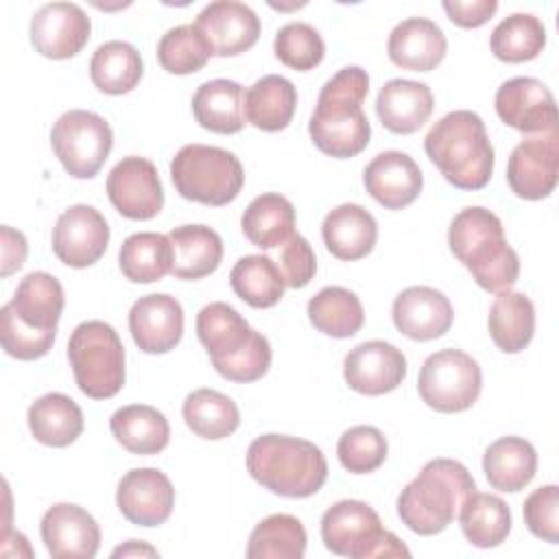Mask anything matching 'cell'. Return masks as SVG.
<instances>
[{
  "label": "cell",
  "mask_w": 559,
  "mask_h": 559,
  "mask_svg": "<svg viewBox=\"0 0 559 559\" xmlns=\"http://www.w3.org/2000/svg\"><path fill=\"white\" fill-rule=\"evenodd\" d=\"M369 92L367 70L345 66L319 92L317 107L308 122L314 146L336 159L362 153L371 138V124L362 111Z\"/></svg>",
  "instance_id": "1"
},
{
  "label": "cell",
  "mask_w": 559,
  "mask_h": 559,
  "mask_svg": "<svg viewBox=\"0 0 559 559\" xmlns=\"http://www.w3.org/2000/svg\"><path fill=\"white\" fill-rule=\"evenodd\" d=\"M63 304V286L55 275L28 273L0 310L2 349L17 360L46 356L55 343Z\"/></svg>",
  "instance_id": "2"
},
{
  "label": "cell",
  "mask_w": 559,
  "mask_h": 559,
  "mask_svg": "<svg viewBox=\"0 0 559 559\" xmlns=\"http://www.w3.org/2000/svg\"><path fill=\"white\" fill-rule=\"evenodd\" d=\"M448 245L487 293L511 290L518 282L520 258L507 242L502 221L493 212L480 205L461 210L450 223Z\"/></svg>",
  "instance_id": "3"
},
{
  "label": "cell",
  "mask_w": 559,
  "mask_h": 559,
  "mask_svg": "<svg viewBox=\"0 0 559 559\" xmlns=\"http://www.w3.org/2000/svg\"><path fill=\"white\" fill-rule=\"evenodd\" d=\"M428 159L459 190H480L493 173V146L485 122L469 109H456L437 120L424 138Z\"/></svg>",
  "instance_id": "4"
},
{
  "label": "cell",
  "mask_w": 559,
  "mask_h": 559,
  "mask_svg": "<svg viewBox=\"0 0 559 559\" xmlns=\"http://www.w3.org/2000/svg\"><path fill=\"white\" fill-rule=\"evenodd\" d=\"M476 491L467 467L454 459H432L400 491L397 515L417 535H437L456 518L461 504Z\"/></svg>",
  "instance_id": "5"
},
{
  "label": "cell",
  "mask_w": 559,
  "mask_h": 559,
  "mask_svg": "<svg viewBox=\"0 0 559 559\" xmlns=\"http://www.w3.org/2000/svg\"><path fill=\"white\" fill-rule=\"evenodd\" d=\"M247 469L255 483L282 498L314 496L328 480L323 452L306 439L262 435L247 450Z\"/></svg>",
  "instance_id": "6"
},
{
  "label": "cell",
  "mask_w": 559,
  "mask_h": 559,
  "mask_svg": "<svg viewBox=\"0 0 559 559\" xmlns=\"http://www.w3.org/2000/svg\"><path fill=\"white\" fill-rule=\"evenodd\" d=\"M170 179L183 199L221 207L240 194L245 170L231 151L194 142L173 157Z\"/></svg>",
  "instance_id": "7"
},
{
  "label": "cell",
  "mask_w": 559,
  "mask_h": 559,
  "mask_svg": "<svg viewBox=\"0 0 559 559\" xmlns=\"http://www.w3.org/2000/svg\"><path fill=\"white\" fill-rule=\"evenodd\" d=\"M68 360L81 393L92 400L114 397L124 384V347L118 332L98 319L83 321L68 341Z\"/></svg>",
  "instance_id": "8"
},
{
  "label": "cell",
  "mask_w": 559,
  "mask_h": 559,
  "mask_svg": "<svg viewBox=\"0 0 559 559\" xmlns=\"http://www.w3.org/2000/svg\"><path fill=\"white\" fill-rule=\"evenodd\" d=\"M321 539L334 555L349 559L411 557V550L386 531L376 509L362 500H341L321 518Z\"/></svg>",
  "instance_id": "9"
},
{
  "label": "cell",
  "mask_w": 559,
  "mask_h": 559,
  "mask_svg": "<svg viewBox=\"0 0 559 559\" xmlns=\"http://www.w3.org/2000/svg\"><path fill=\"white\" fill-rule=\"evenodd\" d=\"M50 144L68 175L92 179L111 153L114 133L103 116L87 109H70L52 124Z\"/></svg>",
  "instance_id": "10"
},
{
  "label": "cell",
  "mask_w": 559,
  "mask_h": 559,
  "mask_svg": "<svg viewBox=\"0 0 559 559\" xmlns=\"http://www.w3.org/2000/svg\"><path fill=\"white\" fill-rule=\"evenodd\" d=\"M483 389L478 362L461 349L430 354L417 378L419 397L439 413H461L474 406Z\"/></svg>",
  "instance_id": "11"
},
{
  "label": "cell",
  "mask_w": 559,
  "mask_h": 559,
  "mask_svg": "<svg viewBox=\"0 0 559 559\" xmlns=\"http://www.w3.org/2000/svg\"><path fill=\"white\" fill-rule=\"evenodd\" d=\"M107 197L124 218H155L164 207V188L155 164L140 155L122 157L107 175Z\"/></svg>",
  "instance_id": "12"
},
{
  "label": "cell",
  "mask_w": 559,
  "mask_h": 559,
  "mask_svg": "<svg viewBox=\"0 0 559 559\" xmlns=\"http://www.w3.org/2000/svg\"><path fill=\"white\" fill-rule=\"evenodd\" d=\"M107 245L109 225L105 216L85 203L63 210L52 227V251L72 269L96 264L105 255Z\"/></svg>",
  "instance_id": "13"
},
{
  "label": "cell",
  "mask_w": 559,
  "mask_h": 559,
  "mask_svg": "<svg viewBox=\"0 0 559 559\" xmlns=\"http://www.w3.org/2000/svg\"><path fill=\"white\" fill-rule=\"evenodd\" d=\"M559 177V131L522 140L509 155V188L526 201L546 199Z\"/></svg>",
  "instance_id": "14"
},
{
  "label": "cell",
  "mask_w": 559,
  "mask_h": 559,
  "mask_svg": "<svg viewBox=\"0 0 559 559\" xmlns=\"http://www.w3.org/2000/svg\"><path fill=\"white\" fill-rule=\"evenodd\" d=\"M498 118L520 133H552L557 129V105L552 92L533 76H513L496 92Z\"/></svg>",
  "instance_id": "15"
},
{
  "label": "cell",
  "mask_w": 559,
  "mask_h": 559,
  "mask_svg": "<svg viewBox=\"0 0 559 559\" xmlns=\"http://www.w3.org/2000/svg\"><path fill=\"white\" fill-rule=\"evenodd\" d=\"M90 17L74 2H48L31 17V44L48 59H70L90 39Z\"/></svg>",
  "instance_id": "16"
},
{
  "label": "cell",
  "mask_w": 559,
  "mask_h": 559,
  "mask_svg": "<svg viewBox=\"0 0 559 559\" xmlns=\"http://www.w3.org/2000/svg\"><path fill=\"white\" fill-rule=\"evenodd\" d=\"M116 504L131 524L153 528L170 518L175 487L164 472L155 467H135L120 478Z\"/></svg>",
  "instance_id": "17"
},
{
  "label": "cell",
  "mask_w": 559,
  "mask_h": 559,
  "mask_svg": "<svg viewBox=\"0 0 559 559\" xmlns=\"http://www.w3.org/2000/svg\"><path fill=\"white\" fill-rule=\"evenodd\" d=\"M343 378L360 395L391 393L406 378V356L386 341H365L347 352Z\"/></svg>",
  "instance_id": "18"
},
{
  "label": "cell",
  "mask_w": 559,
  "mask_h": 559,
  "mask_svg": "<svg viewBox=\"0 0 559 559\" xmlns=\"http://www.w3.org/2000/svg\"><path fill=\"white\" fill-rule=\"evenodd\" d=\"M194 26L216 57H236L249 50L260 37V17L251 7L236 0L205 4Z\"/></svg>",
  "instance_id": "19"
},
{
  "label": "cell",
  "mask_w": 559,
  "mask_h": 559,
  "mask_svg": "<svg viewBox=\"0 0 559 559\" xmlns=\"http://www.w3.org/2000/svg\"><path fill=\"white\" fill-rule=\"evenodd\" d=\"M41 539L52 559H92L100 548V528L83 507L57 502L41 518Z\"/></svg>",
  "instance_id": "20"
},
{
  "label": "cell",
  "mask_w": 559,
  "mask_h": 559,
  "mask_svg": "<svg viewBox=\"0 0 559 559\" xmlns=\"http://www.w3.org/2000/svg\"><path fill=\"white\" fill-rule=\"evenodd\" d=\"M129 332L144 354H166L181 341L183 308L173 295H144L129 310Z\"/></svg>",
  "instance_id": "21"
},
{
  "label": "cell",
  "mask_w": 559,
  "mask_h": 559,
  "mask_svg": "<svg viewBox=\"0 0 559 559\" xmlns=\"http://www.w3.org/2000/svg\"><path fill=\"white\" fill-rule=\"evenodd\" d=\"M362 183L382 207L402 210L419 197L424 175L411 155L384 151L365 166Z\"/></svg>",
  "instance_id": "22"
},
{
  "label": "cell",
  "mask_w": 559,
  "mask_h": 559,
  "mask_svg": "<svg viewBox=\"0 0 559 559\" xmlns=\"http://www.w3.org/2000/svg\"><path fill=\"white\" fill-rule=\"evenodd\" d=\"M393 323L413 341H432L443 336L452 321L454 310L450 299L430 286H408L393 299Z\"/></svg>",
  "instance_id": "23"
},
{
  "label": "cell",
  "mask_w": 559,
  "mask_h": 559,
  "mask_svg": "<svg viewBox=\"0 0 559 559\" xmlns=\"http://www.w3.org/2000/svg\"><path fill=\"white\" fill-rule=\"evenodd\" d=\"M389 59L411 72L435 70L445 52L448 39L443 31L428 17H406L389 35Z\"/></svg>",
  "instance_id": "24"
},
{
  "label": "cell",
  "mask_w": 559,
  "mask_h": 559,
  "mask_svg": "<svg viewBox=\"0 0 559 559\" xmlns=\"http://www.w3.org/2000/svg\"><path fill=\"white\" fill-rule=\"evenodd\" d=\"M435 109V96L426 83L408 79H391L376 98L380 122L400 135L419 131Z\"/></svg>",
  "instance_id": "25"
},
{
  "label": "cell",
  "mask_w": 559,
  "mask_h": 559,
  "mask_svg": "<svg viewBox=\"0 0 559 559\" xmlns=\"http://www.w3.org/2000/svg\"><path fill=\"white\" fill-rule=\"evenodd\" d=\"M325 249L345 262L371 253L378 240V223L369 210L358 203H343L328 212L321 225Z\"/></svg>",
  "instance_id": "26"
},
{
  "label": "cell",
  "mask_w": 559,
  "mask_h": 559,
  "mask_svg": "<svg viewBox=\"0 0 559 559\" xmlns=\"http://www.w3.org/2000/svg\"><path fill=\"white\" fill-rule=\"evenodd\" d=\"M192 114L194 120L212 133H238L247 124L242 85L229 79L201 83L192 96Z\"/></svg>",
  "instance_id": "27"
},
{
  "label": "cell",
  "mask_w": 559,
  "mask_h": 559,
  "mask_svg": "<svg viewBox=\"0 0 559 559\" xmlns=\"http://www.w3.org/2000/svg\"><path fill=\"white\" fill-rule=\"evenodd\" d=\"M173 249L170 273L177 280H201L212 275L223 260V240L207 225H181L168 234Z\"/></svg>",
  "instance_id": "28"
},
{
  "label": "cell",
  "mask_w": 559,
  "mask_h": 559,
  "mask_svg": "<svg viewBox=\"0 0 559 559\" xmlns=\"http://www.w3.org/2000/svg\"><path fill=\"white\" fill-rule=\"evenodd\" d=\"M483 472L493 489L518 493L537 472V452L522 437H500L485 450Z\"/></svg>",
  "instance_id": "29"
},
{
  "label": "cell",
  "mask_w": 559,
  "mask_h": 559,
  "mask_svg": "<svg viewBox=\"0 0 559 559\" xmlns=\"http://www.w3.org/2000/svg\"><path fill=\"white\" fill-rule=\"evenodd\" d=\"M116 441L131 454H159L170 441V426L162 411L148 404H129L118 408L109 419Z\"/></svg>",
  "instance_id": "30"
},
{
  "label": "cell",
  "mask_w": 559,
  "mask_h": 559,
  "mask_svg": "<svg viewBox=\"0 0 559 559\" xmlns=\"http://www.w3.org/2000/svg\"><path fill=\"white\" fill-rule=\"evenodd\" d=\"M28 428L35 441L50 448H66L83 432L81 406L63 393H46L28 406Z\"/></svg>",
  "instance_id": "31"
},
{
  "label": "cell",
  "mask_w": 559,
  "mask_h": 559,
  "mask_svg": "<svg viewBox=\"0 0 559 559\" xmlns=\"http://www.w3.org/2000/svg\"><path fill=\"white\" fill-rule=\"evenodd\" d=\"M297 109L295 85L280 74L258 79L245 92V116L255 129L275 133L290 124Z\"/></svg>",
  "instance_id": "32"
},
{
  "label": "cell",
  "mask_w": 559,
  "mask_h": 559,
  "mask_svg": "<svg viewBox=\"0 0 559 559\" xmlns=\"http://www.w3.org/2000/svg\"><path fill=\"white\" fill-rule=\"evenodd\" d=\"M491 341L507 354L522 352L535 332V306L518 290L496 293L487 317Z\"/></svg>",
  "instance_id": "33"
},
{
  "label": "cell",
  "mask_w": 559,
  "mask_h": 559,
  "mask_svg": "<svg viewBox=\"0 0 559 559\" xmlns=\"http://www.w3.org/2000/svg\"><path fill=\"white\" fill-rule=\"evenodd\" d=\"M240 227L247 240L260 249L282 247L295 234V207L282 194L264 192L247 205Z\"/></svg>",
  "instance_id": "34"
},
{
  "label": "cell",
  "mask_w": 559,
  "mask_h": 559,
  "mask_svg": "<svg viewBox=\"0 0 559 559\" xmlns=\"http://www.w3.org/2000/svg\"><path fill=\"white\" fill-rule=\"evenodd\" d=\"M144 74L142 57L129 41L111 39L100 44L90 59V79L96 90L120 96L131 92Z\"/></svg>",
  "instance_id": "35"
},
{
  "label": "cell",
  "mask_w": 559,
  "mask_h": 559,
  "mask_svg": "<svg viewBox=\"0 0 559 559\" xmlns=\"http://www.w3.org/2000/svg\"><path fill=\"white\" fill-rule=\"evenodd\" d=\"M456 515L465 539L476 548H496L511 533V511L496 493L474 491Z\"/></svg>",
  "instance_id": "36"
},
{
  "label": "cell",
  "mask_w": 559,
  "mask_h": 559,
  "mask_svg": "<svg viewBox=\"0 0 559 559\" xmlns=\"http://www.w3.org/2000/svg\"><path fill=\"white\" fill-rule=\"evenodd\" d=\"M181 413L186 426L197 437L210 441L225 439L240 426V411L236 402L214 389H197L188 393Z\"/></svg>",
  "instance_id": "37"
},
{
  "label": "cell",
  "mask_w": 559,
  "mask_h": 559,
  "mask_svg": "<svg viewBox=\"0 0 559 559\" xmlns=\"http://www.w3.org/2000/svg\"><path fill=\"white\" fill-rule=\"evenodd\" d=\"M253 328L225 301H212L197 314V336L212 362L229 358L249 341Z\"/></svg>",
  "instance_id": "38"
},
{
  "label": "cell",
  "mask_w": 559,
  "mask_h": 559,
  "mask_svg": "<svg viewBox=\"0 0 559 559\" xmlns=\"http://www.w3.org/2000/svg\"><path fill=\"white\" fill-rule=\"evenodd\" d=\"M308 319L314 330L332 338H349L365 323V310L356 293L343 286H325L308 301Z\"/></svg>",
  "instance_id": "39"
},
{
  "label": "cell",
  "mask_w": 559,
  "mask_h": 559,
  "mask_svg": "<svg viewBox=\"0 0 559 559\" xmlns=\"http://www.w3.org/2000/svg\"><path fill=\"white\" fill-rule=\"evenodd\" d=\"M122 275L133 284L159 282L173 266L170 240L157 231L131 234L118 253Z\"/></svg>",
  "instance_id": "40"
},
{
  "label": "cell",
  "mask_w": 559,
  "mask_h": 559,
  "mask_svg": "<svg viewBox=\"0 0 559 559\" xmlns=\"http://www.w3.org/2000/svg\"><path fill=\"white\" fill-rule=\"evenodd\" d=\"M229 284L234 293L251 308H271L284 297L286 282L280 266L269 255H245L231 273Z\"/></svg>",
  "instance_id": "41"
},
{
  "label": "cell",
  "mask_w": 559,
  "mask_h": 559,
  "mask_svg": "<svg viewBox=\"0 0 559 559\" xmlns=\"http://www.w3.org/2000/svg\"><path fill=\"white\" fill-rule=\"evenodd\" d=\"M306 528L288 513H273L255 524L249 535V559H301L306 552Z\"/></svg>",
  "instance_id": "42"
},
{
  "label": "cell",
  "mask_w": 559,
  "mask_h": 559,
  "mask_svg": "<svg viewBox=\"0 0 559 559\" xmlns=\"http://www.w3.org/2000/svg\"><path fill=\"white\" fill-rule=\"evenodd\" d=\"M489 46L504 63L531 61L546 46V28L533 13H511L493 28Z\"/></svg>",
  "instance_id": "43"
},
{
  "label": "cell",
  "mask_w": 559,
  "mask_h": 559,
  "mask_svg": "<svg viewBox=\"0 0 559 559\" xmlns=\"http://www.w3.org/2000/svg\"><path fill=\"white\" fill-rule=\"evenodd\" d=\"M212 50L194 24H179L168 28L157 41V61L170 74H194L199 72Z\"/></svg>",
  "instance_id": "44"
},
{
  "label": "cell",
  "mask_w": 559,
  "mask_h": 559,
  "mask_svg": "<svg viewBox=\"0 0 559 559\" xmlns=\"http://www.w3.org/2000/svg\"><path fill=\"white\" fill-rule=\"evenodd\" d=\"M386 452V437L376 426L365 424L347 428L336 443L338 461L349 474L376 472L384 463Z\"/></svg>",
  "instance_id": "45"
},
{
  "label": "cell",
  "mask_w": 559,
  "mask_h": 559,
  "mask_svg": "<svg viewBox=\"0 0 559 559\" xmlns=\"http://www.w3.org/2000/svg\"><path fill=\"white\" fill-rule=\"evenodd\" d=\"M275 57L293 70H312L325 57V44L317 28L306 22L284 24L273 41Z\"/></svg>",
  "instance_id": "46"
},
{
  "label": "cell",
  "mask_w": 559,
  "mask_h": 559,
  "mask_svg": "<svg viewBox=\"0 0 559 559\" xmlns=\"http://www.w3.org/2000/svg\"><path fill=\"white\" fill-rule=\"evenodd\" d=\"M212 365L223 378H227L231 382H242V384L255 382L271 367V345H269L266 336H262L260 332L253 330L249 341L245 343V347H240L229 358L214 360Z\"/></svg>",
  "instance_id": "47"
},
{
  "label": "cell",
  "mask_w": 559,
  "mask_h": 559,
  "mask_svg": "<svg viewBox=\"0 0 559 559\" xmlns=\"http://www.w3.org/2000/svg\"><path fill=\"white\" fill-rule=\"evenodd\" d=\"M524 524L526 528L548 542L557 544L559 542V487L557 485H544L535 489L522 507Z\"/></svg>",
  "instance_id": "48"
},
{
  "label": "cell",
  "mask_w": 559,
  "mask_h": 559,
  "mask_svg": "<svg viewBox=\"0 0 559 559\" xmlns=\"http://www.w3.org/2000/svg\"><path fill=\"white\" fill-rule=\"evenodd\" d=\"M277 266L282 271V277L288 288H304L310 284V280L317 273V258L310 247V242L293 234L282 247H280V260Z\"/></svg>",
  "instance_id": "49"
},
{
  "label": "cell",
  "mask_w": 559,
  "mask_h": 559,
  "mask_svg": "<svg viewBox=\"0 0 559 559\" xmlns=\"http://www.w3.org/2000/svg\"><path fill=\"white\" fill-rule=\"evenodd\" d=\"M443 11L448 13L450 22L461 28H478L483 26L496 11V0H443Z\"/></svg>",
  "instance_id": "50"
},
{
  "label": "cell",
  "mask_w": 559,
  "mask_h": 559,
  "mask_svg": "<svg viewBox=\"0 0 559 559\" xmlns=\"http://www.w3.org/2000/svg\"><path fill=\"white\" fill-rule=\"evenodd\" d=\"M0 240H2V271H0V275L9 277L13 271H17L24 264L26 253H28V242H26L22 231H17L9 225H2Z\"/></svg>",
  "instance_id": "51"
},
{
  "label": "cell",
  "mask_w": 559,
  "mask_h": 559,
  "mask_svg": "<svg viewBox=\"0 0 559 559\" xmlns=\"http://www.w3.org/2000/svg\"><path fill=\"white\" fill-rule=\"evenodd\" d=\"M144 555L146 557H157L159 552L153 546H148L144 542H138V539H129L127 544L114 548V552H111V557H144Z\"/></svg>",
  "instance_id": "52"
}]
</instances>
